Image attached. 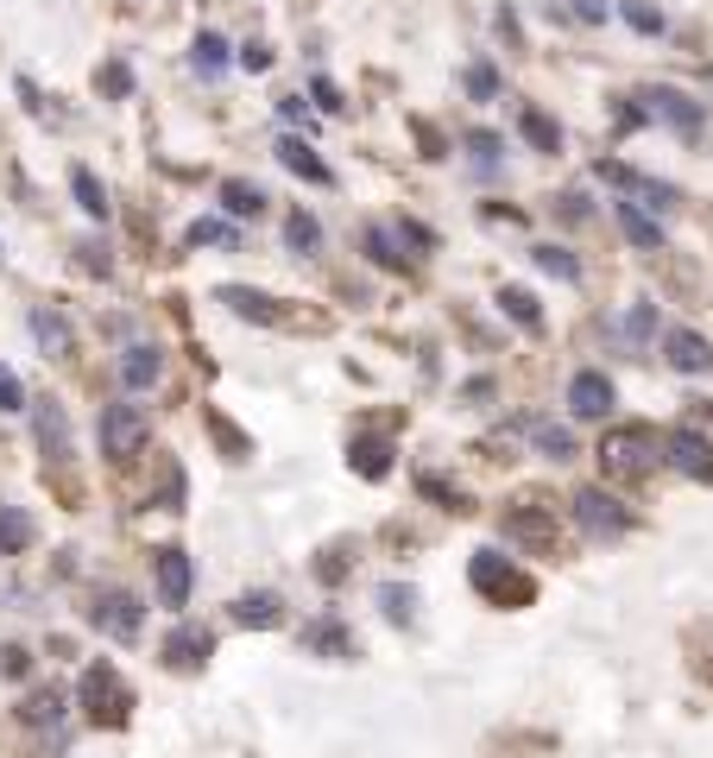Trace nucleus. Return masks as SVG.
Returning <instances> with one entry per match:
<instances>
[{
  "label": "nucleus",
  "mask_w": 713,
  "mask_h": 758,
  "mask_svg": "<svg viewBox=\"0 0 713 758\" xmlns=\"http://www.w3.org/2000/svg\"><path fill=\"white\" fill-rule=\"evenodd\" d=\"M63 708H70V701H63L58 689H32V696L20 701V720H32V727H44V720H51V727H58Z\"/></svg>",
  "instance_id": "nucleus-23"
},
{
  "label": "nucleus",
  "mask_w": 713,
  "mask_h": 758,
  "mask_svg": "<svg viewBox=\"0 0 713 758\" xmlns=\"http://www.w3.org/2000/svg\"><path fill=\"white\" fill-rule=\"evenodd\" d=\"M0 411H26V392H20V380L0 367Z\"/></svg>",
  "instance_id": "nucleus-38"
},
{
  "label": "nucleus",
  "mask_w": 713,
  "mask_h": 758,
  "mask_svg": "<svg viewBox=\"0 0 713 758\" xmlns=\"http://www.w3.org/2000/svg\"><path fill=\"white\" fill-rule=\"evenodd\" d=\"M309 96H316V101H323V108H328V115H335V108H341V96H335V82H323V77H316V82H309Z\"/></svg>",
  "instance_id": "nucleus-46"
},
{
  "label": "nucleus",
  "mask_w": 713,
  "mask_h": 758,
  "mask_svg": "<svg viewBox=\"0 0 713 758\" xmlns=\"http://www.w3.org/2000/svg\"><path fill=\"white\" fill-rule=\"evenodd\" d=\"M158 601L165 607L190 601V557L184 550H158Z\"/></svg>",
  "instance_id": "nucleus-11"
},
{
  "label": "nucleus",
  "mask_w": 713,
  "mask_h": 758,
  "mask_svg": "<svg viewBox=\"0 0 713 758\" xmlns=\"http://www.w3.org/2000/svg\"><path fill=\"white\" fill-rule=\"evenodd\" d=\"M221 209L234 215V222H259V215H266V190H259V184H240V177H234V184H221Z\"/></svg>",
  "instance_id": "nucleus-18"
},
{
  "label": "nucleus",
  "mask_w": 713,
  "mask_h": 758,
  "mask_svg": "<svg viewBox=\"0 0 713 758\" xmlns=\"http://www.w3.org/2000/svg\"><path fill=\"white\" fill-rule=\"evenodd\" d=\"M575 525L587 531L594 544H613V538L632 531V512H625L606 486H581V493H575Z\"/></svg>",
  "instance_id": "nucleus-3"
},
{
  "label": "nucleus",
  "mask_w": 713,
  "mask_h": 758,
  "mask_svg": "<svg viewBox=\"0 0 713 758\" xmlns=\"http://www.w3.org/2000/svg\"><path fill=\"white\" fill-rule=\"evenodd\" d=\"M240 70H252V77L271 70V51H266V45H240Z\"/></svg>",
  "instance_id": "nucleus-42"
},
{
  "label": "nucleus",
  "mask_w": 713,
  "mask_h": 758,
  "mask_svg": "<svg viewBox=\"0 0 713 758\" xmlns=\"http://www.w3.org/2000/svg\"><path fill=\"white\" fill-rule=\"evenodd\" d=\"M278 165H285L290 177H304V184H335V171L316 158V146H309V139H297V134L278 139Z\"/></svg>",
  "instance_id": "nucleus-10"
},
{
  "label": "nucleus",
  "mask_w": 713,
  "mask_h": 758,
  "mask_svg": "<svg viewBox=\"0 0 713 758\" xmlns=\"http://www.w3.org/2000/svg\"><path fill=\"white\" fill-rule=\"evenodd\" d=\"M656 462H663V443H656L651 424H613L606 436H600V467H606V481H644Z\"/></svg>",
  "instance_id": "nucleus-1"
},
{
  "label": "nucleus",
  "mask_w": 713,
  "mask_h": 758,
  "mask_svg": "<svg viewBox=\"0 0 713 758\" xmlns=\"http://www.w3.org/2000/svg\"><path fill=\"white\" fill-rule=\"evenodd\" d=\"M499 304H505V316H512V323H524V329H543L537 297H531V292H518V285H505V292H499Z\"/></svg>",
  "instance_id": "nucleus-27"
},
{
  "label": "nucleus",
  "mask_w": 713,
  "mask_h": 758,
  "mask_svg": "<svg viewBox=\"0 0 713 758\" xmlns=\"http://www.w3.org/2000/svg\"><path fill=\"white\" fill-rule=\"evenodd\" d=\"M152 424H146V411L139 405H108L101 411V455L108 462H133L139 449H146Z\"/></svg>",
  "instance_id": "nucleus-5"
},
{
  "label": "nucleus",
  "mask_w": 713,
  "mask_h": 758,
  "mask_svg": "<svg viewBox=\"0 0 713 758\" xmlns=\"http://www.w3.org/2000/svg\"><path fill=\"white\" fill-rule=\"evenodd\" d=\"M379 601H386V613H392V620H410V607H417V594H410V588H398V582H392L386 594H379Z\"/></svg>",
  "instance_id": "nucleus-35"
},
{
  "label": "nucleus",
  "mask_w": 713,
  "mask_h": 758,
  "mask_svg": "<svg viewBox=\"0 0 713 758\" xmlns=\"http://www.w3.org/2000/svg\"><path fill=\"white\" fill-rule=\"evenodd\" d=\"M234 620H240V626H259V632H266V626L285 620V607H278V594H266V588H259V594H240V601H234Z\"/></svg>",
  "instance_id": "nucleus-19"
},
{
  "label": "nucleus",
  "mask_w": 713,
  "mask_h": 758,
  "mask_svg": "<svg viewBox=\"0 0 713 758\" xmlns=\"http://www.w3.org/2000/svg\"><path fill=\"white\" fill-rule=\"evenodd\" d=\"M158 373H165V354H158V348H146V342L120 354V380H127V386H133V392L158 386Z\"/></svg>",
  "instance_id": "nucleus-14"
},
{
  "label": "nucleus",
  "mask_w": 713,
  "mask_h": 758,
  "mask_svg": "<svg viewBox=\"0 0 713 758\" xmlns=\"http://www.w3.org/2000/svg\"><path fill=\"white\" fill-rule=\"evenodd\" d=\"M26 544H32V519L20 505H0V557H20Z\"/></svg>",
  "instance_id": "nucleus-22"
},
{
  "label": "nucleus",
  "mask_w": 713,
  "mask_h": 758,
  "mask_svg": "<svg viewBox=\"0 0 713 758\" xmlns=\"http://www.w3.org/2000/svg\"><path fill=\"white\" fill-rule=\"evenodd\" d=\"M209 430H215V443L228 449L234 462H240V455H247V436H240V430H234V424H228V417H215V411H209Z\"/></svg>",
  "instance_id": "nucleus-34"
},
{
  "label": "nucleus",
  "mask_w": 713,
  "mask_h": 758,
  "mask_svg": "<svg viewBox=\"0 0 713 758\" xmlns=\"http://www.w3.org/2000/svg\"><path fill=\"white\" fill-rule=\"evenodd\" d=\"M101 89H108V96H127V89H133V77H127V63H108V70H101Z\"/></svg>",
  "instance_id": "nucleus-39"
},
{
  "label": "nucleus",
  "mask_w": 713,
  "mask_h": 758,
  "mask_svg": "<svg viewBox=\"0 0 713 758\" xmlns=\"http://www.w3.org/2000/svg\"><path fill=\"white\" fill-rule=\"evenodd\" d=\"M651 323H656V311H651V304H637V311L625 316V335H632V342H644V335H651Z\"/></svg>",
  "instance_id": "nucleus-41"
},
{
  "label": "nucleus",
  "mask_w": 713,
  "mask_h": 758,
  "mask_svg": "<svg viewBox=\"0 0 713 758\" xmlns=\"http://www.w3.org/2000/svg\"><path fill=\"white\" fill-rule=\"evenodd\" d=\"M39 443H44V455H63V449H70V430H63V411L58 405L39 411Z\"/></svg>",
  "instance_id": "nucleus-28"
},
{
  "label": "nucleus",
  "mask_w": 713,
  "mask_h": 758,
  "mask_svg": "<svg viewBox=\"0 0 713 758\" xmlns=\"http://www.w3.org/2000/svg\"><path fill=\"white\" fill-rule=\"evenodd\" d=\"M505 538H518V544H543V538H549V519H543V512H518V519L505 525Z\"/></svg>",
  "instance_id": "nucleus-32"
},
{
  "label": "nucleus",
  "mask_w": 713,
  "mask_h": 758,
  "mask_svg": "<svg viewBox=\"0 0 713 758\" xmlns=\"http://www.w3.org/2000/svg\"><path fill=\"white\" fill-rule=\"evenodd\" d=\"M209 651H215V639L202 632V626H177L171 639H165V658H171V670H196Z\"/></svg>",
  "instance_id": "nucleus-13"
},
{
  "label": "nucleus",
  "mask_w": 713,
  "mask_h": 758,
  "mask_svg": "<svg viewBox=\"0 0 713 758\" xmlns=\"http://www.w3.org/2000/svg\"><path fill=\"white\" fill-rule=\"evenodd\" d=\"M190 63H196V77H221V63H228V45L215 39V32H196Z\"/></svg>",
  "instance_id": "nucleus-25"
},
{
  "label": "nucleus",
  "mask_w": 713,
  "mask_h": 758,
  "mask_svg": "<svg viewBox=\"0 0 713 758\" xmlns=\"http://www.w3.org/2000/svg\"><path fill=\"white\" fill-rule=\"evenodd\" d=\"M70 190H77V209L82 215H96V222L108 215V190L96 184V171H82V165H77V171H70Z\"/></svg>",
  "instance_id": "nucleus-24"
},
{
  "label": "nucleus",
  "mask_w": 713,
  "mask_h": 758,
  "mask_svg": "<svg viewBox=\"0 0 713 758\" xmlns=\"http://www.w3.org/2000/svg\"><path fill=\"white\" fill-rule=\"evenodd\" d=\"M663 348H670V367L675 373H713V348L694 329H670V342H663Z\"/></svg>",
  "instance_id": "nucleus-12"
},
{
  "label": "nucleus",
  "mask_w": 713,
  "mask_h": 758,
  "mask_svg": "<svg viewBox=\"0 0 713 758\" xmlns=\"http://www.w3.org/2000/svg\"><path fill=\"white\" fill-rule=\"evenodd\" d=\"M618 228H625V240H632V247H644V253L663 247V228L644 215V203H618Z\"/></svg>",
  "instance_id": "nucleus-16"
},
{
  "label": "nucleus",
  "mask_w": 713,
  "mask_h": 758,
  "mask_svg": "<svg viewBox=\"0 0 713 758\" xmlns=\"http://www.w3.org/2000/svg\"><path fill=\"white\" fill-rule=\"evenodd\" d=\"M663 455L675 462V474H689V481H713V443L701 436V430H675L670 443H663Z\"/></svg>",
  "instance_id": "nucleus-8"
},
{
  "label": "nucleus",
  "mask_w": 713,
  "mask_h": 758,
  "mask_svg": "<svg viewBox=\"0 0 713 758\" xmlns=\"http://www.w3.org/2000/svg\"><path fill=\"white\" fill-rule=\"evenodd\" d=\"M278 115H285V120H309V108H304V96H285V101H278Z\"/></svg>",
  "instance_id": "nucleus-47"
},
{
  "label": "nucleus",
  "mask_w": 713,
  "mask_h": 758,
  "mask_svg": "<svg viewBox=\"0 0 713 758\" xmlns=\"http://www.w3.org/2000/svg\"><path fill=\"white\" fill-rule=\"evenodd\" d=\"M644 101H651L644 115H651V120H670V127H675L682 139H694L701 127H707V115H701V101H689L682 89H651Z\"/></svg>",
  "instance_id": "nucleus-7"
},
{
  "label": "nucleus",
  "mask_w": 713,
  "mask_h": 758,
  "mask_svg": "<svg viewBox=\"0 0 713 758\" xmlns=\"http://www.w3.org/2000/svg\"><path fill=\"white\" fill-rule=\"evenodd\" d=\"M285 240H290L297 253H316V247H323V228H316V222H309V215L297 209V215L285 222Z\"/></svg>",
  "instance_id": "nucleus-30"
},
{
  "label": "nucleus",
  "mask_w": 713,
  "mask_h": 758,
  "mask_svg": "<svg viewBox=\"0 0 713 758\" xmlns=\"http://www.w3.org/2000/svg\"><path fill=\"white\" fill-rule=\"evenodd\" d=\"M304 651H323V658H347V651H354V639L341 632V620H316V626H304Z\"/></svg>",
  "instance_id": "nucleus-20"
},
{
  "label": "nucleus",
  "mask_w": 713,
  "mask_h": 758,
  "mask_svg": "<svg viewBox=\"0 0 713 758\" xmlns=\"http://www.w3.org/2000/svg\"><path fill=\"white\" fill-rule=\"evenodd\" d=\"M398 234H405V240H410V247H436V234H429V228H417V222H398Z\"/></svg>",
  "instance_id": "nucleus-45"
},
{
  "label": "nucleus",
  "mask_w": 713,
  "mask_h": 758,
  "mask_svg": "<svg viewBox=\"0 0 713 758\" xmlns=\"http://www.w3.org/2000/svg\"><path fill=\"white\" fill-rule=\"evenodd\" d=\"M467 152L481 158V165H493V158H499V139H493V134H467Z\"/></svg>",
  "instance_id": "nucleus-43"
},
{
  "label": "nucleus",
  "mask_w": 713,
  "mask_h": 758,
  "mask_svg": "<svg viewBox=\"0 0 713 758\" xmlns=\"http://www.w3.org/2000/svg\"><path fill=\"white\" fill-rule=\"evenodd\" d=\"M707 82H713V70H707Z\"/></svg>",
  "instance_id": "nucleus-49"
},
{
  "label": "nucleus",
  "mask_w": 713,
  "mask_h": 758,
  "mask_svg": "<svg viewBox=\"0 0 713 758\" xmlns=\"http://www.w3.org/2000/svg\"><path fill=\"white\" fill-rule=\"evenodd\" d=\"M0 670H7V677H26V670H32V658H26L20 644H7V651H0Z\"/></svg>",
  "instance_id": "nucleus-44"
},
{
  "label": "nucleus",
  "mask_w": 713,
  "mask_h": 758,
  "mask_svg": "<svg viewBox=\"0 0 713 758\" xmlns=\"http://www.w3.org/2000/svg\"><path fill=\"white\" fill-rule=\"evenodd\" d=\"M89 626L108 632V639H139V601L127 588H108V594H96V607H89Z\"/></svg>",
  "instance_id": "nucleus-6"
},
{
  "label": "nucleus",
  "mask_w": 713,
  "mask_h": 758,
  "mask_svg": "<svg viewBox=\"0 0 713 758\" xmlns=\"http://www.w3.org/2000/svg\"><path fill=\"white\" fill-rule=\"evenodd\" d=\"M537 449L549 455V462H568V455H575V436H568L562 424H537Z\"/></svg>",
  "instance_id": "nucleus-31"
},
{
  "label": "nucleus",
  "mask_w": 713,
  "mask_h": 758,
  "mask_svg": "<svg viewBox=\"0 0 713 758\" xmlns=\"http://www.w3.org/2000/svg\"><path fill=\"white\" fill-rule=\"evenodd\" d=\"M367 253L379 259V266H398V259H405V253H392V234L386 228H367Z\"/></svg>",
  "instance_id": "nucleus-36"
},
{
  "label": "nucleus",
  "mask_w": 713,
  "mask_h": 758,
  "mask_svg": "<svg viewBox=\"0 0 713 758\" xmlns=\"http://www.w3.org/2000/svg\"><path fill=\"white\" fill-rule=\"evenodd\" d=\"M215 297H221L234 316H252V323H278V297H266V292H247V285H221Z\"/></svg>",
  "instance_id": "nucleus-15"
},
{
  "label": "nucleus",
  "mask_w": 713,
  "mask_h": 758,
  "mask_svg": "<svg viewBox=\"0 0 713 758\" xmlns=\"http://www.w3.org/2000/svg\"><path fill=\"white\" fill-rule=\"evenodd\" d=\"M221 240H234L221 222H196V228H190V247H221Z\"/></svg>",
  "instance_id": "nucleus-37"
},
{
  "label": "nucleus",
  "mask_w": 713,
  "mask_h": 758,
  "mask_svg": "<svg viewBox=\"0 0 713 758\" xmlns=\"http://www.w3.org/2000/svg\"><path fill=\"white\" fill-rule=\"evenodd\" d=\"M347 462L360 467L367 481H386V474H392V443H386V436H360V443L347 449Z\"/></svg>",
  "instance_id": "nucleus-17"
},
{
  "label": "nucleus",
  "mask_w": 713,
  "mask_h": 758,
  "mask_svg": "<svg viewBox=\"0 0 713 758\" xmlns=\"http://www.w3.org/2000/svg\"><path fill=\"white\" fill-rule=\"evenodd\" d=\"M82 708H89L96 720H108V727H120V720H127V708H133V689L120 682L115 663H89V670H82Z\"/></svg>",
  "instance_id": "nucleus-4"
},
{
  "label": "nucleus",
  "mask_w": 713,
  "mask_h": 758,
  "mask_svg": "<svg viewBox=\"0 0 713 758\" xmlns=\"http://www.w3.org/2000/svg\"><path fill=\"white\" fill-rule=\"evenodd\" d=\"M518 127H524V139H531L537 152H556V146H562V127H556L549 115H537V108H524V115H518Z\"/></svg>",
  "instance_id": "nucleus-26"
},
{
  "label": "nucleus",
  "mask_w": 713,
  "mask_h": 758,
  "mask_svg": "<svg viewBox=\"0 0 713 758\" xmlns=\"http://www.w3.org/2000/svg\"><path fill=\"white\" fill-rule=\"evenodd\" d=\"M467 89H474V96H481V101H493V89H499V77H493L486 63H474V70H467Z\"/></svg>",
  "instance_id": "nucleus-40"
},
{
  "label": "nucleus",
  "mask_w": 713,
  "mask_h": 758,
  "mask_svg": "<svg viewBox=\"0 0 713 758\" xmlns=\"http://www.w3.org/2000/svg\"><path fill=\"white\" fill-rule=\"evenodd\" d=\"M32 335H39L44 354H70V323H63L58 311H44V304L32 311Z\"/></svg>",
  "instance_id": "nucleus-21"
},
{
  "label": "nucleus",
  "mask_w": 713,
  "mask_h": 758,
  "mask_svg": "<svg viewBox=\"0 0 713 758\" xmlns=\"http://www.w3.org/2000/svg\"><path fill=\"white\" fill-rule=\"evenodd\" d=\"M474 588L499 607H531V594H537V582H531L524 569L505 563L499 550H481V557H474Z\"/></svg>",
  "instance_id": "nucleus-2"
},
{
  "label": "nucleus",
  "mask_w": 713,
  "mask_h": 758,
  "mask_svg": "<svg viewBox=\"0 0 713 758\" xmlns=\"http://www.w3.org/2000/svg\"><path fill=\"white\" fill-rule=\"evenodd\" d=\"M618 13H625V26H632V32H644V39H656V32H663V13H656L651 0H625Z\"/></svg>",
  "instance_id": "nucleus-29"
},
{
  "label": "nucleus",
  "mask_w": 713,
  "mask_h": 758,
  "mask_svg": "<svg viewBox=\"0 0 713 758\" xmlns=\"http://www.w3.org/2000/svg\"><path fill=\"white\" fill-rule=\"evenodd\" d=\"M568 411H575V417H606V411H613V380H606V373H575V380H568Z\"/></svg>",
  "instance_id": "nucleus-9"
},
{
  "label": "nucleus",
  "mask_w": 713,
  "mask_h": 758,
  "mask_svg": "<svg viewBox=\"0 0 713 758\" xmlns=\"http://www.w3.org/2000/svg\"><path fill=\"white\" fill-rule=\"evenodd\" d=\"M575 13H581L587 26H594V20H606V7H600V0H575Z\"/></svg>",
  "instance_id": "nucleus-48"
},
{
  "label": "nucleus",
  "mask_w": 713,
  "mask_h": 758,
  "mask_svg": "<svg viewBox=\"0 0 713 758\" xmlns=\"http://www.w3.org/2000/svg\"><path fill=\"white\" fill-rule=\"evenodd\" d=\"M543 273H556V278H581V266H575V253H562V247H537L531 253Z\"/></svg>",
  "instance_id": "nucleus-33"
}]
</instances>
